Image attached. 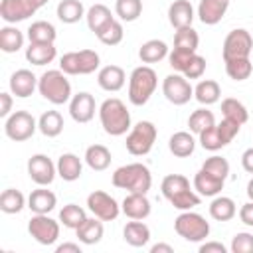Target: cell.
I'll return each mask as SVG.
<instances>
[{
  "mask_svg": "<svg viewBox=\"0 0 253 253\" xmlns=\"http://www.w3.org/2000/svg\"><path fill=\"white\" fill-rule=\"evenodd\" d=\"M160 190H162V196L170 202V206L180 211L194 210L196 206H200V194L190 188V180L182 174L164 176Z\"/></svg>",
  "mask_w": 253,
  "mask_h": 253,
  "instance_id": "cell-1",
  "label": "cell"
},
{
  "mask_svg": "<svg viewBox=\"0 0 253 253\" xmlns=\"http://www.w3.org/2000/svg\"><path fill=\"white\" fill-rule=\"evenodd\" d=\"M99 121L103 130L111 136H123L126 130H130V113L126 105L117 97H109L101 103Z\"/></svg>",
  "mask_w": 253,
  "mask_h": 253,
  "instance_id": "cell-2",
  "label": "cell"
},
{
  "mask_svg": "<svg viewBox=\"0 0 253 253\" xmlns=\"http://www.w3.org/2000/svg\"><path fill=\"white\" fill-rule=\"evenodd\" d=\"M113 186L119 190H126V192H138V194H146L152 186V174L150 170L140 164V162H130L125 164L121 168H117L113 172L111 178Z\"/></svg>",
  "mask_w": 253,
  "mask_h": 253,
  "instance_id": "cell-3",
  "label": "cell"
},
{
  "mask_svg": "<svg viewBox=\"0 0 253 253\" xmlns=\"http://www.w3.org/2000/svg\"><path fill=\"white\" fill-rule=\"evenodd\" d=\"M156 87H158L156 71L150 65H138L132 69L128 77V101L136 107H142L148 103Z\"/></svg>",
  "mask_w": 253,
  "mask_h": 253,
  "instance_id": "cell-4",
  "label": "cell"
},
{
  "mask_svg": "<svg viewBox=\"0 0 253 253\" xmlns=\"http://www.w3.org/2000/svg\"><path fill=\"white\" fill-rule=\"evenodd\" d=\"M40 95L51 105H63L71 101V83L61 69H47L38 81Z\"/></svg>",
  "mask_w": 253,
  "mask_h": 253,
  "instance_id": "cell-5",
  "label": "cell"
},
{
  "mask_svg": "<svg viewBox=\"0 0 253 253\" xmlns=\"http://www.w3.org/2000/svg\"><path fill=\"white\" fill-rule=\"evenodd\" d=\"M174 229L182 239L190 243H200L210 235V221H206L204 215L186 210L174 219Z\"/></svg>",
  "mask_w": 253,
  "mask_h": 253,
  "instance_id": "cell-6",
  "label": "cell"
},
{
  "mask_svg": "<svg viewBox=\"0 0 253 253\" xmlns=\"http://www.w3.org/2000/svg\"><path fill=\"white\" fill-rule=\"evenodd\" d=\"M101 57L93 49H81V51H67L59 57V69L65 75H89L95 69H99Z\"/></svg>",
  "mask_w": 253,
  "mask_h": 253,
  "instance_id": "cell-7",
  "label": "cell"
},
{
  "mask_svg": "<svg viewBox=\"0 0 253 253\" xmlns=\"http://www.w3.org/2000/svg\"><path fill=\"white\" fill-rule=\"evenodd\" d=\"M156 126L150 121H138L134 126H130L128 134H126V150L132 156H144L152 150L154 142H156Z\"/></svg>",
  "mask_w": 253,
  "mask_h": 253,
  "instance_id": "cell-8",
  "label": "cell"
},
{
  "mask_svg": "<svg viewBox=\"0 0 253 253\" xmlns=\"http://www.w3.org/2000/svg\"><path fill=\"white\" fill-rule=\"evenodd\" d=\"M36 128H38V121L28 111H14L4 123V132L14 142H24L32 138Z\"/></svg>",
  "mask_w": 253,
  "mask_h": 253,
  "instance_id": "cell-9",
  "label": "cell"
},
{
  "mask_svg": "<svg viewBox=\"0 0 253 253\" xmlns=\"http://www.w3.org/2000/svg\"><path fill=\"white\" fill-rule=\"evenodd\" d=\"M47 2L49 0H2L0 2V18L6 24L24 22L30 16H34Z\"/></svg>",
  "mask_w": 253,
  "mask_h": 253,
  "instance_id": "cell-10",
  "label": "cell"
},
{
  "mask_svg": "<svg viewBox=\"0 0 253 253\" xmlns=\"http://www.w3.org/2000/svg\"><path fill=\"white\" fill-rule=\"evenodd\" d=\"M59 223L47 213H34L28 221V233L40 245H53L59 239Z\"/></svg>",
  "mask_w": 253,
  "mask_h": 253,
  "instance_id": "cell-11",
  "label": "cell"
},
{
  "mask_svg": "<svg viewBox=\"0 0 253 253\" xmlns=\"http://www.w3.org/2000/svg\"><path fill=\"white\" fill-rule=\"evenodd\" d=\"M162 93L166 97L168 103L172 105H186L192 97H194V87L190 85V81L182 75V73H170L164 77L162 81Z\"/></svg>",
  "mask_w": 253,
  "mask_h": 253,
  "instance_id": "cell-12",
  "label": "cell"
},
{
  "mask_svg": "<svg viewBox=\"0 0 253 253\" xmlns=\"http://www.w3.org/2000/svg\"><path fill=\"white\" fill-rule=\"evenodd\" d=\"M251 49H253V38H251V34L245 28H235V30H231L225 36L221 55H223V61L235 59V57H249Z\"/></svg>",
  "mask_w": 253,
  "mask_h": 253,
  "instance_id": "cell-13",
  "label": "cell"
},
{
  "mask_svg": "<svg viewBox=\"0 0 253 253\" xmlns=\"http://www.w3.org/2000/svg\"><path fill=\"white\" fill-rule=\"evenodd\" d=\"M87 208L95 217H99L103 221H113L121 213L119 202L113 196H109L107 192H103V190H95V192H91L87 196Z\"/></svg>",
  "mask_w": 253,
  "mask_h": 253,
  "instance_id": "cell-14",
  "label": "cell"
},
{
  "mask_svg": "<svg viewBox=\"0 0 253 253\" xmlns=\"http://www.w3.org/2000/svg\"><path fill=\"white\" fill-rule=\"evenodd\" d=\"M28 176L38 186H49L57 176V166L45 154H34L28 160Z\"/></svg>",
  "mask_w": 253,
  "mask_h": 253,
  "instance_id": "cell-15",
  "label": "cell"
},
{
  "mask_svg": "<svg viewBox=\"0 0 253 253\" xmlns=\"http://www.w3.org/2000/svg\"><path fill=\"white\" fill-rule=\"evenodd\" d=\"M95 111H97L95 99H93V95L87 93V91H79V93L73 95L71 101H69V115H71V119H73L75 123H79V125L89 123V121L95 117Z\"/></svg>",
  "mask_w": 253,
  "mask_h": 253,
  "instance_id": "cell-16",
  "label": "cell"
},
{
  "mask_svg": "<svg viewBox=\"0 0 253 253\" xmlns=\"http://www.w3.org/2000/svg\"><path fill=\"white\" fill-rule=\"evenodd\" d=\"M121 211L128 219H146L150 215V202H148L146 194L128 192L126 198L121 202Z\"/></svg>",
  "mask_w": 253,
  "mask_h": 253,
  "instance_id": "cell-17",
  "label": "cell"
},
{
  "mask_svg": "<svg viewBox=\"0 0 253 253\" xmlns=\"http://www.w3.org/2000/svg\"><path fill=\"white\" fill-rule=\"evenodd\" d=\"M38 81L40 79L30 69H16L10 75V91H12V95L26 99L38 89Z\"/></svg>",
  "mask_w": 253,
  "mask_h": 253,
  "instance_id": "cell-18",
  "label": "cell"
},
{
  "mask_svg": "<svg viewBox=\"0 0 253 253\" xmlns=\"http://www.w3.org/2000/svg\"><path fill=\"white\" fill-rule=\"evenodd\" d=\"M126 81V73L121 65H105L99 69L97 73V83L101 89L109 91V93H117L125 87Z\"/></svg>",
  "mask_w": 253,
  "mask_h": 253,
  "instance_id": "cell-19",
  "label": "cell"
},
{
  "mask_svg": "<svg viewBox=\"0 0 253 253\" xmlns=\"http://www.w3.org/2000/svg\"><path fill=\"white\" fill-rule=\"evenodd\" d=\"M229 8V0H200L198 18L206 26H215L221 22Z\"/></svg>",
  "mask_w": 253,
  "mask_h": 253,
  "instance_id": "cell-20",
  "label": "cell"
},
{
  "mask_svg": "<svg viewBox=\"0 0 253 253\" xmlns=\"http://www.w3.org/2000/svg\"><path fill=\"white\" fill-rule=\"evenodd\" d=\"M223 182H225V180H221V178H217V176L206 172L204 168H200V170L196 172V176H194V190H196L200 196H204V198H213V196L221 194Z\"/></svg>",
  "mask_w": 253,
  "mask_h": 253,
  "instance_id": "cell-21",
  "label": "cell"
},
{
  "mask_svg": "<svg viewBox=\"0 0 253 253\" xmlns=\"http://www.w3.org/2000/svg\"><path fill=\"white\" fill-rule=\"evenodd\" d=\"M168 22L172 28H188L194 22V6L190 0H174L168 8Z\"/></svg>",
  "mask_w": 253,
  "mask_h": 253,
  "instance_id": "cell-22",
  "label": "cell"
},
{
  "mask_svg": "<svg viewBox=\"0 0 253 253\" xmlns=\"http://www.w3.org/2000/svg\"><path fill=\"white\" fill-rule=\"evenodd\" d=\"M57 176L65 182H75L81 178V172H83V164H81V158L73 152H65L57 158Z\"/></svg>",
  "mask_w": 253,
  "mask_h": 253,
  "instance_id": "cell-23",
  "label": "cell"
},
{
  "mask_svg": "<svg viewBox=\"0 0 253 253\" xmlns=\"http://www.w3.org/2000/svg\"><path fill=\"white\" fill-rule=\"evenodd\" d=\"M57 204V198L51 190H47L45 186H40L38 190H32V194L28 196V208L34 213H49Z\"/></svg>",
  "mask_w": 253,
  "mask_h": 253,
  "instance_id": "cell-24",
  "label": "cell"
},
{
  "mask_svg": "<svg viewBox=\"0 0 253 253\" xmlns=\"http://www.w3.org/2000/svg\"><path fill=\"white\" fill-rule=\"evenodd\" d=\"M123 239L130 247H144L150 241V227L142 219H132L123 229Z\"/></svg>",
  "mask_w": 253,
  "mask_h": 253,
  "instance_id": "cell-25",
  "label": "cell"
},
{
  "mask_svg": "<svg viewBox=\"0 0 253 253\" xmlns=\"http://www.w3.org/2000/svg\"><path fill=\"white\" fill-rule=\"evenodd\" d=\"M75 233H77V237H79V241L83 243V245H95V243H99L101 239H103V233H105V227H103V219H99V217H87L77 229H75Z\"/></svg>",
  "mask_w": 253,
  "mask_h": 253,
  "instance_id": "cell-26",
  "label": "cell"
},
{
  "mask_svg": "<svg viewBox=\"0 0 253 253\" xmlns=\"http://www.w3.org/2000/svg\"><path fill=\"white\" fill-rule=\"evenodd\" d=\"M111 160H113L111 150H109L105 144H91V146H87V150H85V162H87V166H89L91 170H95V172L107 170V168L111 166Z\"/></svg>",
  "mask_w": 253,
  "mask_h": 253,
  "instance_id": "cell-27",
  "label": "cell"
},
{
  "mask_svg": "<svg viewBox=\"0 0 253 253\" xmlns=\"http://www.w3.org/2000/svg\"><path fill=\"white\" fill-rule=\"evenodd\" d=\"M57 49L53 43H32L26 47V59L32 65H47L55 59Z\"/></svg>",
  "mask_w": 253,
  "mask_h": 253,
  "instance_id": "cell-28",
  "label": "cell"
},
{
  "mask_svg": "<svg viewBox=\"0 0 253 253\" xmlns=\"http://www.w3.org/2000/svg\"><path fill=\"white\" fill-rule=\"evenodd\" d=\"M168 148H170V152H172L174 156H178V158H188V156L194 154L196 140H194V136H192L190 132L178 130V132H174V134L170 136Z\"/></svg>",
  "mask_w": 253,
  "mask_h": 253,
  "instance_id": "cell-29",
  "label": "cell"
},
{
  "mask_svg": "<svg viewBox=\"0 0 253 253\" xmlns=\"http://www.w3.org/2000/svg\"><path fill=\"white\" fill-rule=\"evenodd\" d=\"M237 213V206L231 198L227 196H213L211 204H210V215L215 219V221H229L233 219Z\"/></svg>",
  "mask_w": 253,
  "mask_h": 253,
  "instance_id": "cell-30",
  "label": "cell"
},
{
  "mask_svg": "<svg viewBox=\"0 0 253 253\" xmlns=\"http://www.w3.org/2000/svg\"><path fill=\"white\" fill-rule=\"evenodd\" d=\"M194 97H196V101L200 103V105H213V103H217L219 101V97H221V87H219V83L217 81H213V79H202L196 87H194Z\"/></svg>",
  "mask_w": 253,
  "mask_h": 253,
  "instance_id": "cell-31",
  "label": "cell"
},
{
  "mask_svg": "<svg viewBox=\"0 0 253 253\" xmlns=\"http://www.w3.org/2000/svg\"><path fill=\"white\" fill-rule=\"evenodd\" d=\"M57 38V32H55V26L45 22V20H38V22H32L30 28H28V40L32 43H53Z\"/></svg>",
  "mask_w": 253,
  "mask_h": 253,
  "instance_id": "cell-32",
  "label": "cell"
},
{
  "mask_svg": "<svg viewBox=\"0 0 253 253\" xmlns=\"http://www.w3.org/2000/svg\"><path fill=\"white\" fill-rule=\"evenodd\" d=\"M168 45L162 40H148L138 49V57L142 63H158L164 57H168Z\"/></svg>",
  "mask_w": 253,
  "mask_h": 253,
  "instance_id": "cell-33",
  "label": "cell"
},
{
  "mask_svg": "<svg viewBox=\"0 0 253 253\" xmlns=\"http://www.w3.org/2000/svg\"><path fill=\"white\" fill-rule=\"evenodd\" d=\"M38 128L43 136L47 138H55L61 134L63 130V117L59 115V111H45L42 113V117L38 119Z\"/></svg>",
  "mask_w": 253,
  "mask_h": 253,
  "instance_id": "cell-34",
  "label": "cell"
},
{
  "mask_svg": "<svg viewBox=\"0 0 253 253\" xmlns=\"http://www.w3.org/2000/svg\"><path fill=\"white\" fill-rule=\"evenodd\" d=\"M85 20H87L89 30H91L93 34H97V32H101L111 20H115V16L111 14V10H109L105 4H93V6L87 10Z\"/></svg>",
  "mask_w": 253,
  "mask_h": 253,
  "instance_id": "cell-35",
  "label": "cell"
},
{
  "mask_svg": "<svg viewBox=\"0 0 253 253\" xmlns=\"http://www.w3.org/2000/svg\"><path fill=\"white\" fill-rule=\"evenodd\" d=\"M85 6L81 0H61L57 4V18L63 24H75L81 18H85Z\"/></svg>",
  "mask_w": 253,
  "mask_h": 253,
  "instance_id": "cell-36",
  "label": "cell"
},
{
  "mask_svg": "<svg viewBox=\"0 0 253 253\" xmlns=\"http://www.w3.org/2000/svg\"><path fill=\"white\" fill-rule=\"evenodd\" d=\"M24 47V34L16 26L0 28V49L4 53H16Z\"/></svg>",
  "mask_w": 253,
  "mask_h": 253,
  "instance_id": "cell-37",
  "label": "cell"
},
{
  "mask_svg": "<svg viewBox=\"0 0 253 253\" xmlns=\"http://www.w3.org/2000/svg\"><path fill=\"white\" fill-rule=\"evenodd\" d=\"M223 63H225L227 77L233 81H245L253 73V63L249 57H235V59H227Z\"/></svg>",
  "mask_w": 253,
  "mask_h": 253,
  "instance_id": "cell-38",
  "label": "cell"
},
{
  "mask_svg": "<svg viewBox=\"0 0 253 253\" xmlns=\"http://www.w3.org/2000/svg\"><path fill=\"white\" fill-rule=\"evenodd\" d=\"M198 45H200V36L192 26L176 30V34H174V47L176 49H182V51H188V53H196Z\"/></svg>",
  "mask_w": 253,
  "mask_h": 253,
  "instance_id": "cell-39",
  "label": "cell"
},
{
  "mask_svg": "<svg viewBox=\"0 0 253 253\" xmlns=\"http://www.w3.org/2000/svg\"><path fill=\"white\" fill-rule=\"evenodd\" d=\"M24 206H26V198H24V194L20 190L6 188L2 192V196H0V210L4 213H10V215L12 213H20L24 210Z\"/></svg>",
  "mask_w": 253,
  "mask_h": 253,
  "instance_id": "cell-40",
  "label": "cell"
},
{
  "mask_svg": "<svg viewBox=\"0 0 253 253\" xmlns=\"http://www.w3.org/2000/svg\"><path fill=\"white\" fill-rule=\"evenodd\" d=\"M221 113H223V119H229V121H235L239 125H245L247 119H249V113H247V107L233 99V97H227L221 101Z\"/></svg>",
  "mask_w": 253,
  "mask_h": 253,
  "instance_id": "cell-41",
  "label": "cell"
},
{
  "mask_svg": "<svg viewBox=\"0 0 253 253\" xmlns=\"http://www.w3.org/2000/svg\"><path fill=\"white\" fill-rule=\"evenodd\" d=\"M97 36V40L101 42V43H105V45H119L121 42H123V38H125V30H123V24H121V20H111L101 32H97L95 34Z\"/></svg>",
  "mask_w": 253,
  "mask_h": 253,
  "instance_id": "cell-42",
  "label": "cell"
},
{
  "mask_svg": "<svg viewBox=\"0 0 253 253\" xmlns=\"http://www.w3.org/2000/svg\"><path fill=\"white\" fill-rule=\"evenodd\" d=\"M85 219H87V213H85V210H83L81 206H77V204H67V206H63L61 211H59V221H61L65 227H69V229H77Z\"/></svg>",
  "mask_w": 253,
  "mask_h": 253,
  "instance_id": "cell-43",
  "label": "cell"
},
{
  "mask_svg": "<svg viewBox=\"0 0 253 253\" xmlns=\"http://www.w3.org/2000/svg\"><path fill=\"white\" fill-rule=\"evenodd\" d=\"M115 14L121 22H134L142 14V0H117Z\"/></svg>",
  "mask_w": 253,
  "mask_h": 253,
  "instance_id": "cell-44",
  "label": "cell"
},
{
  "mask_svg": "<svg viewBox=\"0 0 253 253\" xmlns=\"http://www.w3.org/2000/svg\"><path fill=\"white\" fill-rule=\"evenodd\" d=\"M213 125H215V117H213V113H211L210 109H206V107L196 109V111L190 115V119H188V126H190V130L196 132V134H200L202 130H206V128H210V126H213Z\"/></svg>",
  "mask_w": 253,
  "mask_h": 253,
  "instance_id": "cell-45",
  "label": "cell"
},
{
  "mask_svg": "<svg viewBox=\"0 0 253 253\" xmlns=\"http://www.w3.org/2000/svg\"><path fill=\"white\" fill-rule=\"evenodd\" d=\"M198 136H200V144H202L204 150L215 152V150H221V148L225 146L223 140H221V136H219V130H217L215 125L210 126V128H206V130H202Z\"/></svg>",
  "mask_w": 253,
  "mask_h": 253,
  "instance_id": "cell-46",
  "label": "cell"
},
{
  "mask_svg": "<svg viewBox=\"0 0 253 253\" xmlns=\"http://www.w3.org/2000/svg\"><path fill=\"white\" fill-rule=\"evenodd\" d=\"M202 168H204L206 172H210V174L221 178V180H225L227 174H229V162H227L223 156H217V154L206 158L204 164H202Z\"/></svg>",
  "mask_w": 253,
  "mask_h": 253,
  "instance_id": "cell-47",
  "label": "cell"
},
{
  "mask_svg": "<svg viewBox=\"0 0 253 253\" xmlns=\"http://www.w3.org/2000/svg\"><path fill=\"white\" fill-rule=\"evenodd\" d=\"M204 71H206V57L194 53V55L190 57L186 69L182 71V75H184L186 79H200V77L204 75Z\"/></svg>",
  "mask_w": 253,
  "mask_h": 253,
  "instance_id": "cell-48",
  "label": "cell"
},
{
  "mask_svg": "<svg viewBox=\"0 0 253 253\" xmlns=\"http://www.w3.org/2000/svg\"><path fill=\"white\" fill-rule=\"evenodd\" d=\"M229 249H231V253H253V235L247 231L235 233Z\"/></svg>",
  "mask_w": 253,
  "mask_h": 253,
  "instance_id": "cell-49",
  "label": "cell"
},
{
  "mask_svg": "<svg viewBox=\"0 0 253 253\" xmlns=\"http://www.w3.org/2000/svg\"><path fill=\"white\" fill-rule=\"evenodd\" d=\"M217 126V130H219V136H221V140H223V144L227 146L237 134H239V128H241V125L239 123H235V121H229V119H223L219 125H215Z\"/></svg>",
  "mask_w": 253,
  "mask_h": 253,
  "instance_id": "cell-50",
  "label": "cell"
},
{
  "mask_svg": "<svg viewBox=\"0 0 253 253\" xmlns=\"http://www.w3.org/2000/svg\"><path fill=\"white\" fill-rule=\"evenodd\" d=\"M194 53H188V51H182V49H172L170 53H168V65L174 69V71H178V73H182L184 69H186V65H188V61H190V57H192Z\"/></svg>",
  "mask_w": 253,
  "mask_h": 253,
  "instance_id": "cell-51",
  "label": "cell"
},
{
  "mask_svg": "<svg viewBox=\"0 0 253 253\" xmlns=\"http://www.w3.org/2000/svg\"><path fill=\"white\" fill-rule=\"evenodd\" d=\"M239 219H241V223H245L247 227H253V202H251V200L239 208Z\"/></svg>",
  "mask_w": 253,
  "mask_h": 253,
  "instance_id": "cell-52",
  "label": "cell"
},
{
  "mask_svg": "<svg viewBox=\"0 0 253 253\" xmlns=\"http://www.w3.org/2000/svg\"><path fill=\"white\" fill-rule=\"evenodd\" d=\"M200 253H227V247L219 241H206L200 245Z\"/></svg>",
  "mask_w": 253,
  "mask_h": 253,
  "instance_id": "cell-53",
  "label": "cell"
},
{
  "mask_svg": "<svg viewBox=\"0 0 253 253\" xmlns=\"http://www.w3.org/2000/svg\"><path fill=\"white\" fill-rule=\"evenodd\" d=\"M12 95L10 93H0V117H4V119H8L12 113Z\"/></svg>",
  "mask_w": 253,
  "mask_h": 253,
  "instance_id": "cell-54",
  "label": "cell"
},
{
  "mask_svg": "<svg viewBox=\"0 0 253 253\" xmlns=\"http://www.w3.org/2000/svg\"><path fill=\"white\" fill-rule=\"evenodd\" d=\"M241 166H243V170H245V172L253 174V146H251V148H247V150L241 154Z\"/></svg>",
  "mask_w": 253,
  "mask_h": 253,
  "instance_id": "cell-55",
  "label": "cell"
},
{
  "mask_svg": "<svg viewBox=\"0 0 253 253\" xmlns=\"http://www.w3.org/2000/svg\"><path fill=\"white\" fill-rule=\"evenodd\" d=\"M55 253H81L79 243H61L55 247Z\"/></svg>",
  "mask_w": 253,
  "mask_h": 253,
  "instance_id": "cell-56",
  "label": "cell"
},
{
  "mask_svg": "<svg viewBox=\"0 0 253 253\" xmlns=\"http://www.w3.org/2000/svg\"><path fill=\"white\" fill-rule=\"evenodd\" d=\"M150 253H174V247L168 243H156L150 247Z\"/></svg>",
  "mask_w": 253,
  "mask_h": 253,
  "instance_id": "cell-57",
  "label": "cell"
},
{
  "mask_svg": "<svg viewBox=\"0 0 253 253\" xmlns=\"http://www.w3.org/2000/svg\"><path fill=\"white\" fill-rule=\"evenodd\" d=\"M247 198L253 202V178L249 180V184H247Z\"/></svg>",
  "mask_w": 253,
  "mask_h": 253,
  "instance_id": "cell-58",
  "label": "cell"
}]
</instances>
